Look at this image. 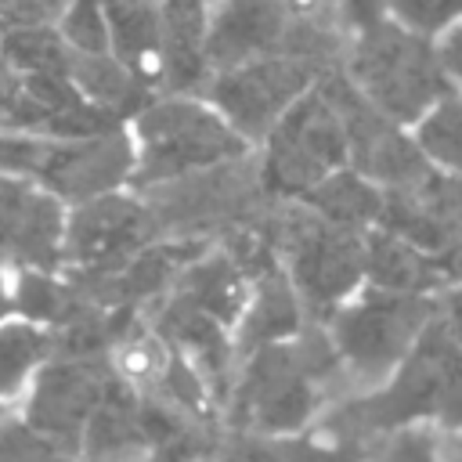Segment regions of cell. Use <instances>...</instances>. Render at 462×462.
Returning a JSON list of instances; mask_svg holds the SVG:
<instances>
[{
  "mask_svg": "<svg viewBox=\"0 0 462 462\" xmlns=\"http://www.w3.org/2000/svg\"><path fill=\"white\" fill-rule=\"evenodd\" d=\"M350 393L325 325L310 321L296 339L260 346L238 361L224 404V430L249 437L307 433Z\"/></svg>",
  "mask_w": 462,
  "mask_h": 462,
  "instance_id": "obj_1",
  "label": "cell"
},
{
  "mask_svg": "<svg viewBox=\"0 0 462 462\" xmlns=\"http://www.w3.org/2000/svg\"><path fill=\"white\" fill-rule=\"evenodd\" d=\"M408 426L462 433V350L440 314L383 386L336 401L314 433L361 455L372 440Z\"/></svg>",
  "mask_w": 462,
  "mask_h": 462,
  "instance_id": "obj_2",
  "label": "cell"
},
{
  "mask_svg": "<svg viewBox=\"0 0 462 462\" xmlns=\"http://www.w3.org/2000/svg\"><path fill=\"white\" fill-rule=\"evenodd\" d=\"M126 126L137 148L134 191H152L253 155V144L206 97L191 94H159Z\"/></svg>",
  "mask_w": 462,
  "mask_h": 462,
  "instance_id": "obj_3",
  "label": "cell"
},
{
  "mask_svg": "<svg viewBox=\"0 0 462 462\" xmlns=\"http://www.w3.org/2000/svg\"><path fill=\"white\" fill-rule=\"evenodd\" d=\"M440 296H404L365 285L325 325L354 393L383 386L437 321Z\"/></svg>",
  "mask_w": 462,
  "mask_h": 462,
  "instance_id": "obj_4",
  "label": "cell"
},
{
  "mask_svg": "<svg viewBox=\"0 0 462 462\" xmlns=\"http://www.w3.org/2000/svg\"><path fill=\"white\" fill-rule=\"evenodd\" d=\"M271 231L278 263L300 292L310 321H328L365 289V235L318 217L303 202H274Z\"/></svg>",
  "mask_w": 462,
  "mask_h": 462,
  "instance_id": "obj_5",
  "label": "cell"
},
{
  "mask_svg": "<svg viewBox=\"0 0 462 462\" xmlns=\"http://www.w3.org/2000/svg\"><path fill=\"white\" fill-rule=\"evenodd\" d=\"M343 72L383 116L401 126H415L433 105L455 94L440 54L419 32L390 22L357 32L346 51Z\"/></svg>",
  "mask_w": 462,
  "mask_h": 462,
  "instance_id": "obj_6",
  "label": "cell"
},
{
  "mask_svg": "<svg viewBox=\"0 0 462 462\" xmlns=\"http://www.w3.org/2000/svg\"><path fill=\"white\" fill-rule=\"evenodd\" d=\"M260 184L274 202H296L336 170L350 166L343 119L321 87L307 90L263 137Z\"/></svg>",
  "mask_w": 462,
  "mask_h": 462,
  "instance_id": "obj_7",
  "label": "cell"
},
{
  "mask_svg": "<svg viewBox=\"0 0 462 462\" xmlns=\"http://www.w3.org/2000/svg\"><path fill=\"white\" fill-rule=\"evenodd\" d=\"M159 238H166V231L152 202L134 188L69 206L65 274H72L76 282L108 278Z\"/></svg>",
  "mask_w": 462,
  "mask_h": 462,
  "instance_id": "obj_8",
  "label": "cell"
},
{
  "mask_svg": "<svg viewBox=\"0 0 462 462\" xmlns=\"http://www.w3.org/2000/svg\"><path fill=\"white\" fill-rule=\"evenodd\" d=\"M318 87L328 94V101L336 105V112L343 119L346 144H350V166L357 173H365L368 180H375L386 191H411L437 173L426 162V155L419 152L415 137L401 123L383 116L350 83V76L343 69L325 72L318 79Z\"/></svg>",
  "mask_w": 462,
  "mask_h": 462,
  "instance_id": "obj_9",
  "label": "cell"
},
{
  "mask_svg": "<svg viewBox=\"0 0 462 462\" xmlns=\"http://www.w3.org/2000/svg\"><path fill=\"white\" fill-rule=\"evenodd\" d=\"M325 72L307 61V58H292V54H271V58H256L245 61L238 69H224L213 72V79L206 83L202 97L253 144L260 148L263 137L274 130V123L307 94L318 87Z\"/></svg>",
  "mask_w": 462,
  "mask_h": 462,
  "instance_id": "obj_10",
  "label": "cell"
},
{
  "mask_svg": "<svg viewBox=\"0 0 462 462\" xmlns=\"http://www.w3.org/2000/svg\"><path fill=\"white\" fill-rule=\"evenodd\" d=\"M134 166H137V148L130 126H116L108 134L76 137V141L36 134L25 180L40 184L65 206H79L97 195L130 188Z\"/></svg>",
  "mask_w": 462,
  "mask_h": 462,
  "instance_id": "obj_11",
  "label": "cell"
},
{
  "mask_svg": "<svg viewBox=\"0 0 462 462\" xmlns=\"http://www.w3.org/2000/svg\"><path fill=\"white\" fill-rule=\"evenodd\" d=\"M116 375L112 357H65L58 354L40 368L14 415L47 444L79 455L87 426Z\"/></svg>",
  "mask_w": 462,
  "mask_h": 462,
  "instance_id": "obj_12",
  "label": "cell"
},
{
  "mask_svg": "<svg viewBox=\"0 0 462 462\" xmlns=\"http://www.w3.org/2000/svg\"><path fill=\"white\" fill-rule=\"evenodd\" d=\"M289 22H292L289 0H224L206 32L209 72H224L256 58L282 54Z\"/></svg>",
  "mask_w": 462,
  "mask_h": 462,
  "instance_id": "obj_13",
  "label": "cell"
},
{
  "mask_svg": "<svg viewBox=\"0 0 462 462\" xmlns=\"http://www.w3.org/2000/svg\"><path fill=\"white\" fill-rule=\"evenodd\" d=\"M159 7V90L202 97L213 79L206 61L209 0H155Z\"/></svg>",
  "mask_w": 462,
  "mask_h": 462,
  "instance_id": "obj_14",
  "label": "cell"
},
{
  "mask_svg": "<svg viewBox=\"0 0 462 462\" xmlns=\"http://www.w3.org/2000/svg\"><path fill=\"white\" fill-rule=\"evenodd\" d=\"M365 285L404 296H440L455 282L437 253L408 242L397 231L372 227L365 235Z\"/></svg>",
  "mask_w": 462,
  "mask_h": 462,
  "instance_id": "obj_15",
  "label": "cell"
},
{
  "mask_svg": "<svg viewBox=\"0 0 462 462\" xmlns=\"http://www.w3.org/2000/svg\"><path fill=\"white\" fill-rule=\"evenodd\" d=\"M310 325V314L300 300V292L292 289L289 274L282 271V263L260 271L253 278V289H249V303L238 318V328H235V350H238V361L260 346H271V343H289L296 339L303 328Z\"/></svg>",
  "mask_w": 462,
  "mask_h": 462,
  "instance_id": "obj_16",
  "label": "cell"
},
{
  "mask_svg": "<svg viewBox=\"0 0 462 462\" xmlns=\"http://www.w3.org/2000/svg\"><path fill=\"white\" fill-rule=\"evenodd\" d=\"M249 289L253 274L245 271V263L224 242H213L202 256L191 260V267L180 274L170 296L224 321L227 328H238V318L249 303Z\"/></svg>",
  "mask_w": 462,
  "mask_h": 462,
  "instance_id": "obj_17",
  "label": "cell"
},
{
  "mask_svg": "<svg viewBox=\"0 0 462 462\" xmlns=\"http://www.w3.org/2000/svg\"><path fill=\"white\" fill-rule=\"evenodd\" d=\"M69 76L79 87V94L101 108H108L116 119L130 123L141 108H148L159 94L148 79H141L134 69H126L116 54H83L72 51Z\"/></svg>",
  "mask_w": 462,
  "mask_h": 462,
  "instance_id": "obj_18",
  "label": "cell"
},
{
  "mask_svg": "<svg viewBox=\"0 0 462 462\" xmlns=\"http://www.w3.org/2000/svg\"><path fill=\"white\" fill-rule=\"evenodd\" d=\"M296 202L310 206L318 217H325V220H332L339 227H350V231L368 235L372 227L383 224L386 188H379L375 180H368L354 166H343V170H336L332 177H325L318 188H310Z\"/></svg>",
  "mask_w": 462,
  "mask_h": 462,
  "instance_id": "obj_19",
  "label": "cell"
},
{
  "mask_svg": "<svg viewBox=\"0 0 462 462\" xmlns=\"http://www.w3.org/2000/svg\"><path fill=\"white\" fill-rule=\"evenodd\" d=\"M54 357H58V343L51 328L14 314L0 318V401L7 408H18L40 368Z\"/></svg>",
  "mask_w": 462,
  "mask_h": 462,
  "instance_id": "obj_20",
  "label": "cell"
},
{
  "mask_svg": "<svg viewBox=\"0 0 462 462\" xmlns=\"http://www.w3.org/2000/svg\"><path fill=\"white\" fill-rule=\"evenodd\" d=\"M112 54L159 90V7L155 0H101Z\"/></svg>",
  "mask_w": 462,
  "mask_h": 462,
  "instance_id": "obj_21",
  "label": "cell"
},
{
  "mask_svg": "<svg viewBox=\"0 0 462 462\" xmlns=\"http://www.w3.org/2000/svg\"><path fill=\"white\" fill-rule=\"evenodd\" d=\"M411 137L437 173L462 177V94L455 90L451 97L433 105L411 126Z\"/></svg>",
  "mask_w": 462,
  "mask_h": 462,
  "instance_id": "obj_22",
  "label": "cell"
},
{
  "mask_svg": "<svg viewBox=\"0 0 462 462\" xmlns=\"http://www.w3.org/2000/svg\"><path fill=\"white\" fill-rule=\"evenodd\" d=\"M0 54L22 76H69V61H72V47L51 25L4 32Z\"/></svg>",
  "mask_w": 462,
  "mask_h": 462,
  "instance_id": "obj_23",
  "label": "cell"
},
{
  "mask_svg": "<svg viewBox=\"0 0 462 462\" xmlns=\"http://www.w3.org/2000/svg\"><path fill=\"white\" fill-rule=\"evenodd\" d=\"M361 462H440V433L430 426L393 430L361 451Z\"/></svg>",
  "mask_w": 462,
  "mask_h": 462,
  "instance_id": "obj_24",
  "label": "cell"
},
{
  "mask_svg": "<svg viewBox=\"0 0 462 462\" xmlns=\"http://www.w3.org/2000/svg\"><path fill=\"white\" fill-rule=\"evenodd\" d=\"M43 108L32 101V94L25 90V79L4 61L0 54V130H14V134H43Z\"/></svg>",
  "mask_w": 462,
  "mask_h": 462,
  "instance_id": "obj_25",
  "label": "cell"
},
{
  "mask_svg": "<svg viewBox=\"0 0 462 462\" xmlns=\"http://www.w3.org/2000/svg\"><path fill=\"white\" fill-rule=\"evenodd\" d=\"M61 36L72 51L83 54H112L108 40V18L101 0H72L69 11L61 14Z\"/></svg>",
  "mask_w": 462,
  "mask_h": 462,
  "instance_id": "obj_26",
  "label": "cell"
},
{
  "mask_svg": "<svg viewBox=\"0 0 462 462\" xmlns=\"http://www.w3.org/2000/svg\"><path fill=\"white\" fill-rule=\"evenodd\" d=\"M390 7L415 32H437L440 25L462 14V0H390Z\"/></svg>",
  "mask_w": 462,
  "mask_h": 462,
  "instance_id": "obj_27",
  "label": "cell"
},
{
  "mask_svg": "<svg viewBox=\"0 0 462 462\" xmlns=\"http://www.w3.org/2000/svg\"><path fill=\"white\" fill-rule=\"evenodd\" d=\"M69 0H0V29H36L47 25L54 14H65Z\"/></svg>",
  "mask_w": 462,
  "mask_h": 462,
  "instance_id": "obj_28",
  "label": "cell"
},
{
  "mask_svg": "<svg viewBox=\"0 0 462 462\" xmlns=\"http://www.w3.org/2000/svg\"><path fill=\"white\" fill-rule=\"evenodd\" d=\"M386 4H390V0H336V14H339L343 25L365 32V29H372V25L383 22Z\"/></svg>",
  "mask_w": 462,
  "mask_h": 462,
  "instance_id": "obj_29",
  "label": "cell"
},
{
  "mask_svg": "<svg viewBox=\"0 0 462 462\" xmlns=\"http://www.w3.org/2000/svg\"><path fill=\"white\" fill-rule=\"evenodd\" d=\"M440 318H444L451 339L462 350V285H451V289L440 292Z\"/></svg>",
  "mask_w": 462,
  "mask_h": 462,
  "instance_id": "obj_30",
  "label": "cell"
},
{
  "mask_svg": "<svg viewBox=\"0 0 462 462\" xmlns=\"http://www.w3.org/2000/svg\"><path fill=\"white\" fill-rule=\"evenodd\" d=\"M437 54H440V65H444V72L451 76V83L462 87V25L444 36V43L437 47Z\"/></svg>",
  "mask_w": 462,
  "mask_h": 462,
  "instance_id": "obj_31",
  "label": "cell"
}]
</instances>
